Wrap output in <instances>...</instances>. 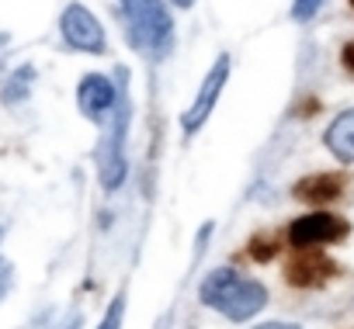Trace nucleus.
<instances>
[{
  "label": "nucleus",
  "mask_w": 354,
  "mask_h": 329,
  "mask_svg": "<svg viewBox=\"0 0 354 329\" xmlns=\"http://www.w3.org/2000/svg\"><path fill=\"white\" fill-rule=\"evenodd\" d=\"M202 301L209 308L223 312L226 319L243 322V319H254L268 305V288L254 277H243V274L223 267L202 281Z\"/></svg>",
  "instance_id": "nucleus-1"
},
{
  "label": "nucleus",
  "mask_w": 354,
  "mask_h": 329,
  "mask_svg": "<svg viewBox=\"0 0 354 329\" xmlns=\"http://www.w3.org/2000/svg\"><path fill=\"white\" fill-rule=\"evenodd\" d=\"M129 11V42L146 56H163L174 42V21L163 0H125Z\"/></svg>",
  "instance_id": "nucleus-2"
},
{
  "label": "nucleus",
  "mask_w": 354,
  "mask_h": 329,
  "mask_svg": "<svg viewBox=\"0 0 354 329\" xmlns=\"http://www.w3.org/2000/svg\"><path fill=\"white\" fill-rule=\"evenodd\" d=\"M125 125H129V104H125V94L118 97L115 111H111V135L108 142L101 146V184L108 191H115L122 181H125Z\"/></svg>",
  "instance_id": "nucleus-3"
},
{
  "label": "nucleus",
  "mask_w": 354,
  "mask_h": 329,
  "mask_svg": "<svg viewBox=\"0 0 354 329\" xmlns=\"http://www.w3.org/2000/svg\"><path fill=\"white\" fill-rule=\"evenodd\" d=\"M347 236V222L337 219V215H326V212H316V215H306V219H295L292 229H288V239L295 250H309V246H326V243H340Z\"/></svg>",
  "instance_id": "nucleus-4"
},
{
  "label": "nucleus",
  "mask_w": 354,
  "mask_h": 329,
  "mask_svg": "<svg viewBox=\"0 0 354 329\" xmlns=\"http://www.w3.org/2000/svg\"><path fill=\"white\" fill-rule=\"evenodd\" d=\"M59 28H63V39H66L73 49L94 52V56L104 52V28L97 25V18H94L84 4H70V8L63 11Z\"/></svg>",
  "instance_id": "nucleus-5"
},
{
  "label": "nucleus",
  "mask_w": 354,
  "mask_h": 329,
  "mask_svg": "<svg viewBox=\"0 0 354 329\" xmlns=\"http://www.w3.org/2000/svg\"><path fill=\"white\" fill-rule=\"evenodd\" d=\"M226 77H230V56H219L216 63H212V70H209V77L202 80V90H198V97L192 101V108L185 111V132H198L202 125H205V118L216 111V101H219V94H223V87H226Z\"/></svg>",
  "instance_id": "nucleus-6"
},
{
  "label": "nucleus",
  "mask_w": 354,
  "mask_h": 329,
  "mask_svg": "<svg viewBox=\"0 0 354 329\" xmlns=\"http://www.w3.org/2000/svg\"><path fill=\"white\" fill-rule=\"evenodd\" d=\"M118 97H122V90H118L108 77H101V73L84 77L80 87H77V104H80V111H84L91 121H104V118L115 111Z\"/></svg>",
  "instance_id": "nucleus-7"
},
{
  "label": "nucleus",
  "mask_w": 354,
  "mask_h": 329,
  "mask_svg": "<svg viewBox=\"0 0 354 329\" xmlns=\"http://www.w3.org/2000/svg\"><path fill=\"white\" fill-rule=\"evenodd\" d=\"M288 284H299V288H313V284H323L330 274H333V263L326 260V253L319 250H299L288 263Z\"/></svg>",
  "instance_id": "nucleus-8"
},
{
  "label": "nucleus",
  "mask_w": 354,
  "mask_h": 329,
  "mask_svg": "<svg viewBox=\"0 0 354 329\" xmlns=\"http://www.w3.org/2000/svg\"><path fill=\"white\" fill-rule=\"evenodd\" d=\"M326 146L337 159L354 163V111H344L333 118V125L326 128Z\"/></svg>",
  "instance_id": "nucleus-9"
},
{
  "label": "nucleus",
  "mask_w": 354,
  "mask_h": 329,
  "mask_svg": "<svg viewBox=\"0 0 354 329\" xmlns=\"http://www.w3.org/2000/svg\"><path fill=\"white\" fill-rule=\"evenodd\" d=\"M340 191H344V177H337V174H316V177H306L302 184H295V198H302V201H333Z\"/></svg>",
  "instance_id": "nucleus-10"
},
{
  "label": "nucleus",
  "mask_w": 354,
  "mask_h": 329,
  "mask_svg": "<svg viewBox=\"0 0 354 329\" xmlns=\"http://www.w3.org/2000/svg\"><path fill=\"white\" fill-rule=\"evenodd\" d=\"M122 315H125V295H115V301L108 305V312H104L97 329H122Z\"/></svg>",
  "instance_id": "nucleus-11"
},
{
  "label": "nucleus",
  "mask_w": 354,
  "mask_h": 329,
  "mask_svg": "<svg viewBox=\"0 0 354 329\" xmlns=\"http://www.w3.org/2000/svg\"><path fill=\"white\" fill-rule=\"evenodd\" d=\"M319 8H323V0H295V4H292V18L295 21H309Z\"/></svg>",
  "instance_id": "nucleus-12"
},
{
  "label": "nucleus",
  "mask_w": 354,
  "mask_h": 329,
  "mask_svg": "<svg viewBox=\"0 0 354 329\" xmlns=\"http://www.w3.org/2000/svg\"><path fill=\"white\" fill-rule=\"evenodd\" d=\"M11 277H15V267L0 257V301H4V295L11 291Z\"/></svg>",
  "instance_id": "nucleus-13"
},
{
  "label": "nucleus",
  "mask_w": 354,
  "mask_h": 329,
  "mask_svg": "<svg viewBox=\"0 0 354 329\" xmlns=\"http://www.w3.org/2000/svg\"><path fill=\"white\" fill-rule=\"evenodd\" d=\"M344 66H347V70H354V42H351V46H344Z\"/></svg>",
  "instance_id": "nucleus-14"
},
{
  "label": "nucleus",
  "mask_w": 354,
  "mask_h": 329,
  "mask_svg": "<svg viewBox=\"0 0 354 329\" xmlns=\"http://www.w3.org/2000/svg\"><path fill=\"white\" fill-rule=\"evenodd\" d=\"M261 329H295V326H288V322H271V326H261Z\"/></svg>",
  "instance_id": "nucleus-15"
},
{
  "label": "nucleus",
  "mask_w": 354,
  "mask_h": 329,
  "mask_svg": "<svg viewBox=\"0 0 354 329\" xmlns=\"http://www.w3.org/2000/svg\"><path fill=\"white\" fill-rule=\"evenodd\" d=\"M174 4H177V8H192V4H195V0H174Z\"/></svg>",
  "instance_id": "nucleus-16"
},
{
  "label": "nucleus",
  "mask_w": 354,
  "mask_h": 329,
  "mask_svg": "<svg viewBox=\"0 0 354 329\" xmlns=\"http://www.w3.org/2000/svg\"><path fill=\"white\" fill-rule=\"evenodd\" d=\"M351 4H354V0H351Z\"/></svg>",
  "instance_id": "nucleus-17"
}]
</instances>
